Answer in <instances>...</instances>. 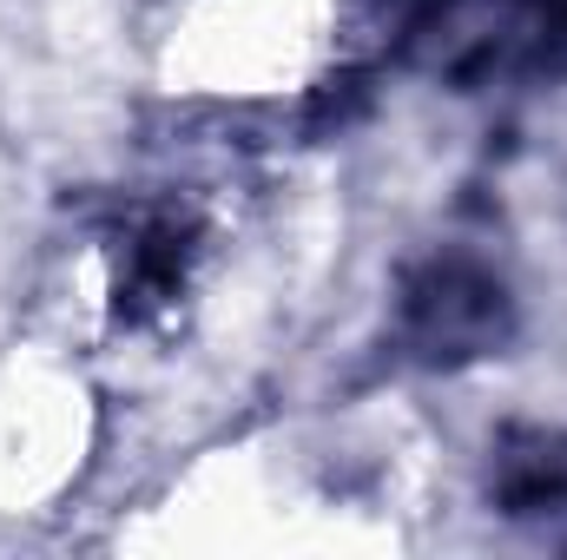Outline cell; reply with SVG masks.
Instances as JSON below:
<instances>
[{
    "label": "cell",
    "mask_w": 567,
    "mask_h": 560,
    "mask_svg": "<svg viewBox=\"0 0 567 560\" xmlns=\"http://www.w3.org/2000/svg\"><path fill=\"white\" fill-rule=\"evenodd\" d=\"M482 501L515 535L567 548V428L561 422H508L488 442Z\"/></svg>",
    "instance_id": "2"
},
{
    "label": "cell",
    "mask_w": 567,
    "mask_h": 560,
    "mask_svg": "<svg viewBox=\"0 0 567 560\" xmlns=\"http://www.w3.org/2000/svg\"><path fill=\"white\" fill-rule=\"evenodd\" d=\"M482 60L508 80H567V0H508Z\"/></svg>",
    "instance_id": "4"
},
{
    "label": "cell",
    "mask_w": 567,
    "mask_h": 560,
    "mask_svg": "<svg viewBox=\"0 0 567 560\" xmlns=\"http://www.w3.org/2000/svg\"><path fill=\"white\" fill-rule=\"evenodd\" d=\"M515 290L475 251H429L390 297V350L416 370H468L515 343Z\"/></svg>",
    "instance_id": "1"
},
{
    "label": "cell",
    "mask_w": 567,
    "mask_h": 560,
    "mask_svg": "<svg viewBox=\"0 0 567 560\" xmlns=\"http://www.w3.org/2000/svg\"><path fill=\"white\" fill-rule=\"evenodd\" d=\"M383 7H396V13H435V7H449V0H383Z\"/></svg>",
    "instance_id": "5"
},
{
    "label": "cell",
    "mask_w": 567,
    "mask_h": 560,
    "mask_svg": "<svg viewBox=\"0 0 567 560\" xmlns=\"http://www.w3.org/2000/svg\"><path fill=\"white\" fill-rule=\"evenodd\" d=\"M192 218L178 211H145L140 225L126 231V251H120V303L126 317H145V310H165L178 290H185V271H192Z\"/></svg>",
    "instance_id": "3"
}]
</instances>
